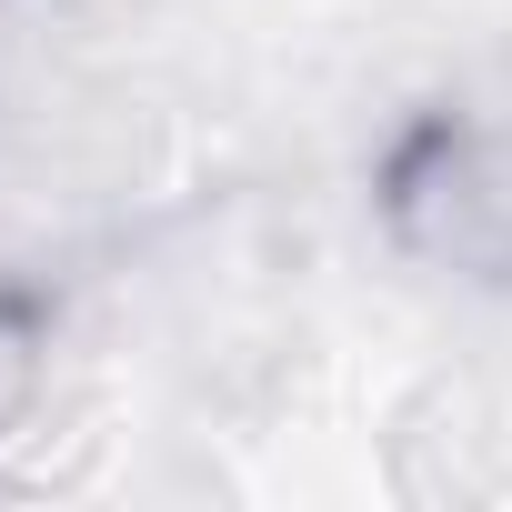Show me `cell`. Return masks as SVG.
I'll list each match as a JSON object with an SVG mask.
<instances>
[{
  "label": "cell",
  "instance_id": "6da1fadb",
  "mask_svg": "<svg viewBox=\"0 0 512 512\" xmlns=\"http://www.w3.org/2000/svg\"><path fill=\"white\" fill-rule=\"evenodd\" d=\"M382 221L412 262L512 292V121L502 111H432L382 161Z\"/></svg>",
  "mask_w": 512,
  "mask_h": 512
}]
</instances>
